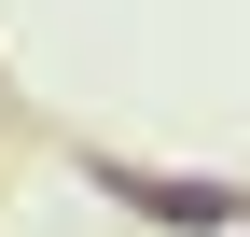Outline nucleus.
I'll use <instances>...</instances> for the list:
<instances>
[{
    "label": "nucleus",
    "instance_id": "nucleus-1",
    "mask_svg": "<svg viewBox=\"0 0 250 237\" xmlns=\"http://www.w3.org/2000/svg\"><path fill=\"white\" fill-rule=\"evenodd\" d=\"M125 195H139V210H167V223H223V195H208V182H125Z\"/></svg>",
    "mask_w": 250,
    "mask_h": 237
}]
</instances>
